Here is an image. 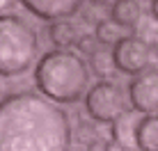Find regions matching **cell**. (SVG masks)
<instances>
[{
    "mask_svg": "<svg viewBox=\"0 0 158 151\" xmlns=\"http://www.w3.org/2000/svg\"><path fill=\"white\" fill-rule=\"evenodd\" d=\"M71 121L62 105L35 92L0 103V151H69Z\"/></svg>",
    "mask_w": 158,
    "mask_h": 151,
    "instance_id": "1",
    "label": "cell"
},
{
    "mask_svg": "<svg viewBox=\"0 0 158 151\" xmlns=\"http://www.w3.org/2000/svg\"><path fill=\"white\" fill-rule=\"evenodd\" d=\"M35 85L55 103H76L89 92V69L73 51H48L35 64Z\"/></svg>",
    "mask_w": 158,
    "mask_h": 151,
    "instance_id": "2",
    "label": "cell"
},
{
    "mask_svg": "<svg viewBox=\"0 0 158 151\" xmlns=\"http://www.w3.org/2000/svg\"><path fill=\"white\" fill-rule=\"evenodd\" d=\"M39 53L37 32L16 14L0 16V76L14 78L35 64Z\"/></svg>",
    "mask_w": 158,
    "mask_h": 151,
    "instance_id": "3",
    "label": "cell"
},
{
    "mask_svg": "<svg viewBox=\"0 0 158 151\" xmlns=\"http://www.w3.org/2000/svg\"><path fill=\"white\" fill-rule=\"evenodd\" d=\"M85 110L96 124H112L126 115V96L124 89L112 80H99L89 87L85 96Z\"/></svg>",
    "mask_w": 158,
    "mask_h": 151,
    "instance_id": "4",
    "label": "cell"
},
{
    "mask_svg": "<svg viewBox=\"0 0 158 151\" xmlns=\"http://www.w3.org/2000/svg\"><path fill=\"white\" fill-rule=\"evenodd\" d=\"M112 60L119 73L126 76H140L151 64V46L144 39L133 35H126L112 46Z\"/></svg>",
    "mask_w": 158,
    "mask_h": 151,
    "instance_id": "5",
    "label": "cell"
},
{
    "mask_svg": "<svg viewBox=\"0 0 158 151\" xmlns=\"http://www.w3.org/2000/svg\"><path fill=\"white\" fill-rule=\"evenodd\" d=\"M128 101L135 112H144V115L158 112V67L147 69L144 73L131 78Z\"/></svg>",
    "mask_w": 158,
    "mask_h": 151,
    "instance_id": "6",
    "label": "cell"
},
{
    "mask_svg": "<svg viewBox=\"0 0 158 151\" xmlns=\"http://www.w3.org/2000/svg\"><path fill=\"white\" fill-rule=\"evenodd\" d=\"M85 0H21L25 9L41 21H62L78 14Z\"/></svg>",
    "mask_w": 158,
    "mask_h": 151,
    "instance_id": "7",
    "label": "cell"
},
{
    "mask_svg": "<svg viewBox=\"0 0 158 151\" xmlns=\"http://www.w3.org/2000/svg\"><path fill=\"white\" fill-rule=\"evenodd\" d=\"M140 121V119H138ZM138 121L131 117V112L126 115H122L117 121H112V142L119 144L124 151H131L138 147V142H135V133H138Z\"/></svg>",
    "mask_w": 158,
    "mask_h": 151,
    "instance_id": "8",
    "label": "cell"
},
{
    "mask_svg": "<svg viewBox=\"0 0 158 151\" xmlns=\"http://www.w3.org/2000/svg\"><path fill=\"white\" fill-rule=\"evenodd\" d=\"M140 16H142L140 0H115V5L110 7V18L115 21L119 28H133V25H138Z\"/></svg>",
    "mask_w": 158,
    "mask_h": 151,
    "instance_id": "9",
    "label": "cell"
},
{
    "mask_svg": "<svg viewBox=\"0 0 158 151\" xmlns=\"http://www.w3.org/2000/svg\"><path fill=\"white\" fill-rule=\"evenodd\" d=\"M138 151H158V115H144L135 133Z\"/></svg>",
    "mask_w": 158,
    "mask_h": 151,
    "instance_id": "10",
    "label": "cell"
},
{
    "mask_svg": "<svg viewBox=\"0 0 158 151\" xmlns=\"http://www.w3.org/2000/svg\"><path fill=\"white\" fill-rule=\"evenodd\" d=\"M48 39L53 41L57 48L69 51V46H73L78 41V30L71 21L62 18V21H53L51 28H48Z\"/></svg>",
    "mask_w": 158,
    "mask_h": 151,
    "instance_id": "11",
    "label": "cell"
},
{
    "mask_svg": "<svg viewBox=\"0 0 158 151\" xmlns=\"http://www.w3.org/2000/svg\"><path fill=\"white\" fill-rule=\"evenodd\" d=\"M89 67H92V73L96 76L99 80H110L115 76L117 67H115V60H112V51H96L94 55L89 57Z\"/></svg>",
    "mask_w": 158,
    "mask_h": 151,
    "instance_id": "12",
    "label": "cell"
},
{
    "mask_svg": "<svg viewBox=\"0 0 158 151\" xmlns=\"http://www.w3.org/2000/svg\"><path fill=\"white\" fill-rule=\"evenodd\" d=\"M94 37L99 39L101 46H115L117 41L122 39V28H119L112 18H103V21H99V23H96Z\"/></svg>",
    "mask_w": 158,
    "mask_h": 151,
    "instance_id": "13",
    "label": "cell"
},
{
    "mask_svg": "<svg viewBox=\"0 0 158 151\" xmlns=\"http://www.w3.org/2000/svg\"><path fill=\"white\" fill-rule=\"evenodd\" d=\"M76 48H78L80 55H89L92 57L96 51H101V44H99V39H96L94 35H80L78 41H76Z\"/></svg>",
    "mask_w": 158,
    "mask_h": 151,
    "instance_id": "14",
    "label": "cell"
},
{
    "mask_svg": "<svg viewBox=\"0 0 158 151\" xmlns=\"http://www.w3.org/2000/svg\"><path fill=\"white\" fill-rule=\"evenodd\" d=\"M87 151H110V149H108L106 142H101V140H94V142L87 147Z\"/></svg>",
    "mask_w": 158,
    "mask_h": 151,
    "instance_id": "15",
    "label": "cell"
},
{
    "mask_svg": "<svg viewBox=\"0 0 158 151\" xmlns=\"http://www.w3.org/2000/svg\"><path fill=\"white\" fill-rule=\"evenodd\" d=\"M151 16L158 21V0H151Z\"/></svg>",
    "mask_w": 158,
    "mask_h": 151,
    "instance_id": "16",
    "label": "cell"
},
{
    "mask_svg": "<svg viewBox=\"0 0 158 151\" xmlns=\"http://www.w3.org/2000/svg\"><path fill=\"white\" fill-rule=\"evenodd\" d=\"M89 2H94V5H115V0H89Z\"/></svg>",
    "mask_w": 158,
    "mask_h": 151,
    "instance_id": "17",
    "label": "cell"
},
{
    "mask_svg": "<svg viewBox=\"0 0 158 151\" xmlns=\"http://www.w3.org/2000/svg\"><path fill=\"white\" fill-rule=\"evenodd\" d=\"M7 5H12V0H2V9H7Z\"/></svg>",
    "mask_w": 158,
    "mask_h": 151,
    "instance_id": "18",
    "label": "cell"
}]
</instances>
